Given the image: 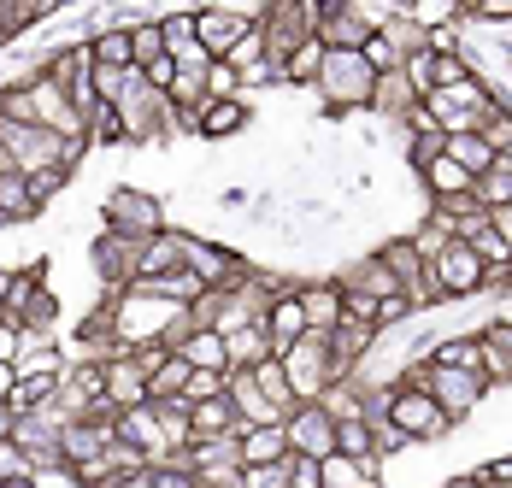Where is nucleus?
Instances as JSON below:
<instances>
[{
  "instance_id": "20e7f679",
  "label": "nucleus",
  "mask_w": 512,
  "mask_h": 488,
  "mask_svg": "<svg viewBox=\"0 0 512 488\" xmlns=\"http://www.w3.org/2000/svg\"><path fill=\"white\" fill-rule=\"evenodd\" d=\"M283 377H289V389L301 406H318L330 383H342V371H336V359H330V342L324 336H307V342H295L283 353Z\"/></svg>"
},
{
  "instance_id": "c85d7f7f",
  "label": "nucleus",
  "mask_w": 512,
  "mask_h": 488,
  "mask_svg": "<svg viewBox=\"0 0 512 488\" xmlns=\"http://www.w3.org/2000/svg\"><path fill=\"white\" fill-rule=\"evenodd\" d=\"M371 441H377V459H383V465H389L395 453H407V447H412V436H407V430H395L389 418H371Z\"/></svg>"
},
{
  "instance_id": "2f4dec72",
  "label": "nucleus",
  "mask_w": 512,
  "mask_h": 488,
  "mask_svg": "<svg viewBox=\"0 0 512 488\" xmlns=\"http://www.w3.org/2000/svg\"><path fill=\"white\" fill-rule=\"evenodd\" d=\"M130 359H136V365H142V377H159V371H165V365H171V347H165V342H148V347H136V353H130Z\"/></svg>"
},
{
  "instance_id": "a19ab883",
  "label": "nucleus",
  "mask_w": 512,
  "mask_h": 488,
  "mask_svg": "<svg viewBox=\"0 0 512 488\" xmlns=\"http://www.w3.org/2000/svg\"><path fill=\"white\" fill-rule=\"evenodd\" d=\"M507 65H512V42H507Z\"/></svg>"
},
{
  "instance_id": "aec40b11",
  "label": "nucleus",
  "mask_w": 512,
  "mask_h": 488,
  "mask_svg": "<svg viewBox=\"0 0 512 488\" xmlns=\"http://www.w3.org/2000/svg\"><path fill=\"white\" fill-rule=\"evenodd\" d=\"M442 153H448V159L460 165L465 177H489V171L501 165V153L483 142V136H448V147H442Z\"/></svg>"
},
{
  "instance_id": "c9c22d12",
  "label": "nucleus",
  "mask_w": 512,
  "mask_h": 488,
  "mask_svg": "<svg viewBox=\"0 0 512 488\" xmlns=\"http://www.w3.org/2000/svg\"><path fill=\"white\" fill-rule=\"evenodd\" d=\"M12 389H18V365H0V406H12Z\"/></svg>"
},
{
  "instance_id": "a211bd4d",
  "label": "nucleus",
  "mask_w": 512,
  "mask_h": 488,
  "mask_svg": "<svg viewBox=\"0 0 512 488\" xmlns=\"http://www.w3.org/2000/svg\"><path fill=\"white\" fill-rule=\"evenodd\" d=\"M289 459V430L283 424H254L242 436V465H283Z\"/></svg>"
},
{
  "instance_id": "cd10ccee",
  "label": "nucleus",
  "mask_w": 512,
  "mask_h": 488,
  "mask_svg": "<svg viewBox=\"0 0 512 488\" xmlns=\"http://www.w3.org/2000/svg\"><path fill=\"white\" fill-rule=\"evenodd\" d=\"M465 242H471V253L483 259V271H489V265H512V259H507V242L495 236V224H477V230H471Z\"/></svg>"
},
{
  "instance_id": "b1692460",
  "label": "nucleus",
  "mask_w": 512,
  "mask_h": 488,
  "mask_svg": "<svg viewBox=\"0 0 512 488\" xmlns=\"http://www.w3.org/2000/svg\"><path fill=\"white\" fill-rule=\"evenodd\" d=\"M471 200L483 206V212H507L512 206V171H489V177H477V189H471Z\"/></svg>"
},
{
  "instance_id": "7ed1b4c3",
  "label": "nucleus",
  "mask_w": 512,
  "mask_h": 488,
  "mask_svg": "<svg viewBox=\"0 0 512 488\" xmlns=\"http://www.w3.org/2000/svg\"><path fill=\"white\" fill-rule=\"evenodd\" d=\"M101 224H106V236L148 242V236H159V230H165V206H159L154 189L118 183V189H106V200H101Z\"/></svg>"
},
{
  "instance_id": "6e6552de",
  "label": "nucleus",
  "mask_w": 512,
  "mask_h": 488,
  "mask_svg": "<svg viewBox=\"0 0 512 488\" xmlns=\"http://www.w3.org/2000/svg\"><path fill=\"white\" fill-rule=\"evenodd\" d=\"M259 330H265V342H271V359H283L295 342H307V306H301V294L295 300H271L265 306V318H259Z\"/></svg>"
},
{
  "instance_id": "f257e3e1",
  "label": "nucleus",
  "mask_w": 512,
  "mask_h": 488,
  "mask_svg": "<svg viewBox=\"0 0 512 488\" xmlns=\"http://www.w3.org/2000/svg\"><path fill=\"white\" fill-rule=\"evenodd\" d=\"M365 412L371 418H389L395 430H407L412 447H430V441H448L454 436V418L430 400L424 389H383V394H365Z\"/></svg>"
},
{
  "instance_id": "79ce46f5",
  "label": "nucleus",
  "mask_w": 512,
  "mask_h": 488,
  "mask_svg": "<svg viewBox=\"0 0 512 488\" xmlns=\"http://www.w3.org/2000/svg\"><path fill=\"white\" fill-rule=\"evenodd\" d=\"M483 488H489V483H483Z\"/></svg>"
},
{
  "instance_id": "f3484780",
  "label": "nucleus",
  "mask_w": 512,
  "mask_h": 488,
  "mask_svg": "<svg viewBox=\"0 0 512 488\" xmlns=\"http://www.w3.org/2000/svg\"><path fill=\"white\" fill-rule=\"evenodd\" d=\"M418 100H424V95L412 89L401 71H395V77H377V95H371V118H389V124H401V118H407Z\"/></svg>"
},
{
  "instance_id": "7c9ffc66",
  "label": "nucleus",
  "mask_w": 512,
  "mask_h": 488,
  "mask_svg": "<svg viewBox=\"0 0 512 488\" xmlns=\"http://www.w3.org/2000/svg\"><path fill=\"white\" fill-rule=\"evenodd\" d=\"M206 95H212V100H236V95H242V83H236V71H230L224 59H212V65H206Z\"/></svg>"
},
{
  "instance_id": "39448f33",
  "label": "nucleus",
  "mask_w": 512,
  "mask_h": 488,
  "mask_svg": "<svg viewBox=\"0 0 512 488\" xmlns=\"http://www.w3.org/2000/svg\"><path fill=\"white\" fill-rule=\"evenodd\" d=\"M430 277L442 300H483V259L471 253V242H448L430 259Z\"/></svg>"
},
{
  "instance_id": "5701e85b",
  "label": "nucleus",
  "mask_w": 512,
  "mask_h": 488,
  "mask_svg": "<svg viewBox=\"0 0 512 488\" xmlns=\"http://www.w3.org/2000/svg\"><path fill=\"white\" fill-rule=\"evenodd\" d=\"M336 453H342V459H377L371 418H336Z\"/></svg>"
},
{
  "instance_id": "f8f14e48",
  "label": "nucleus",
  "mask_w": 512,
  "mask_h": 488,
  "mask_svg": "<svg viewBox=\"0 0 512 488\" xmlns=\"http://www.w3.org/2000/svg\"><path fill=\"white\" fill-rule=\"evenodd\" d=\"M83 42H89V59H95L101 71H136V48H130V30H124V24H101V30H89Z\"/></svg>"
},
{
  "instance_id": "a878e982",
  "label": "nucleus",
  "mask_w": 512,
  "mask_h": 488,
  "mask_svg": "<svg viewBox=\"0 0 512 488\" xmlns=\"http://www.w3.org/2000/svg\"><path fill=\"white\" fill-rule=\"evenodd\" d=\"M130 48H136V71H142V65H154L159 53H165V30H159V18L130 24Z\"/></svg>"
},
{
  "instance_id": "2eb2a0df",
  "label": "nucleus",
  "mask_w": 512,
  "mask_h": 488,
  "mask_svg": "<svg viewBox=\"0 0 512 488\" xmlns=\"http://www.w3.org/2000/svg\"><path fill=\"white\" fill-rule=\"evenodd\" d=\"M301 306H307L312 336H330V330L342 324V283H336V277H330V283H307V289H301Z\"/></svg>"
},
{
  "instance_id": "4be33fe9",
  "label": "nucleus",
  "mask_w": 512,
  "mask_h": 488,
  "mask_svg": "<svg viewBox=\"0 0 512 488\" xmlns=\"http://www.w3.org/2000/svg\"><path fill=\"white\" fill-rule=\"evenodd\" d=\"M254 383H259V394H265L283 418L301 406V400H295V389H289V377H283V359H259V365H254Z\"/></svg>"
},
{
  "instance_id": "473e14b6",
  "label": "nucleus",
  "mask_w": 512,
  "mask_h": 488,
  "mask_svg": "<svg viewBox=\"0 0 512 488\" xmlns=\"http://www.w3.org/2000/svg\"><path fill=\"white\" fill-rule=\"evenodd\" d=\"M477 477L489 488H512V453H495V459H483L477 465Z\"/></svg>"
},
{
  "instance_id": "f03ea898",
  "label": "nucleus",
  "mask_w": 512,
  "mask_h": 488,
  "mask_svg": "<svg viewBox=\"0 0 512 488\" xmlns=\"http://www.w3.org/2000/svg\"><path fill=\"white\" fill-rule=\"evenodd\" d=\"M312 95L324 100V118L371 112V95H377V71H371L359 53H324V71H318Z\"/></svg>"
},
{
  "instance_id": "4c0bfd02",
  "label": "nucleus",
  "mask_w": 512,
  "mask_h": 488,
  "mask_svg": "<svg viewBox=\"0 0 512 488\" xmlns=\"http://www.w3.org/2000/svg\"><path fill=\"white\" fill-rule=\"evenodd\" d=\"M12 283H18V271H12V265H0V312H6V300H12Z\"/></svg>"
},
{
  "instance_id": "6ab92c4d",
  "label": "nucleus",
  "mask_w": 512,
  "mask_h": 488,
  "mask_svg": "<svg viewBox=\"0 0 512 488\" xmlns=\"http://www.w3.org/2000/svg\"><path fill=\"white\" fill-rule=\"evenodd\" d=\"M189 424H195V441H212V436H248V424L236 418V406H230V394H224V400H201Z\"/></svg>"
},
{
  "instance_id": "f704fd0d",
  "label": "nucleus",
  "mask_w": 512,
  "mask_h": 488,
  "mask_svg": "<svg viewBox=\"0 0 512 488\" xmlns=\"http://www.w3.org/2000/svg\"><path fill=\"white\" fill-rule=\"evenodd\" d=\"M489 224H495V236L507 242V259H512V206L507 212H489Z\"/></svg>"
},
{
  "instance_id": "393cba45",
  "label": "nucleus",
  "mask_w": 512,
  "mask_h": 488,
  "mask_svg": "<svg viewBox=\"0 0 512 488\" xmlns=\"http://www.w3.org/2000/svg\"><path fill=\"white\" fill-rule=\"evenodd\" d=\"M124 142H130V130H124L118 106H95V118H89V147H124Z\"/></svg>"
},
{
  "instance_id": "412c9836",
  "label": "nucleus",
  "mask_w": 512,
  "mask_h": 488,
  "mask_svg": "<svg viewBox=\"0 0 512 488\" xmlns=\"http://www.w3.org/2000/svg\"><path fill=\"white\" fill-rule=\"evenodd\" d=\"M177 353H183L195 371H230V342H224L218 330H195V336L177 347Z\"/></svg>"
},
{
  "instance_id": "bb28decb",
  "label": "nucleus",
  "mask_w": 512,
  "mask_h": 488,
  "mask_svg": "<svg viewBox=\"0 0 512 488\" xmlns=\"http://www.w3.org/2000/svg\"><path fill=\"white\" fill-rule=\"evenodd\" d=\"M148 488H201V477L183 465V453L177 459H165V465H148V477H142Z\"/></svg>"
},
{
  "instance_id": "0eeeda50",
  "label": "nucleus",
  "mask_w": 512,
  "mask_h": 488,
  "mask_svg": "<svg viewBox=\"0 0 512 488\" xmlns=\"http://www.w3.org/2000/svg\"><path fill=\"white\" fill-rule=\"evenodd\" d=\"M118 441H130V447H142L148 453V465H165V459H177V447L165 441V424H159V406H130V412H118Z\"/></svg>"
},
{
  "instance_id": "58836bf2",
  "label": "nucleus",
  "mask_w": 512,
  "mask_h": 488,
  "mask_svg": "<svg viewBox=\"0 0 512 488\" xmlns=\"http://www.w3.org/2000/svg\"><path fill=\"white\" fill-rule=\"evenodd\" d=\"M442 488H483V477H477V471H454Z\"/></svg>"
},
{
  "instance_id": "e433bc0d",
  "label": "nucleus",
  "mask_w": 512,
  "mask_h": 488,
  "mask_svg": "<svg viewBox=\"0 0 512 488\" xmlns=\"http://www.w3.org/2000/svg\"><path fill=\"white\" fill-rule=\"evenodd\" d=\"M12 430H18V412H12V406H0V447H12Z\"/></svg>"
},
{
  "instance_id": "dca6fc26",
  "label": "nucleus",
  "mask_w": 512,
  "mask_h": 488,
  "mask_svg": "<svg viewBox=\"0 0 512 488\" xmlns=\"http://www.w3.org/2000/svg\"><path fill=\"white\" fill-rule=\"evenodd\" d=\"M424 359H430V365H442V371H483V336H477V330L442 336Z\"/></svg>"
},
{
  "instance_id": "ddd939ff",
  "label": "nucleus",
  "mask_w": 512,
  "mask_h": 488,
  "mask_svg": "<svg viewBox=\"0 0 512 488\" xmlns=\"http://www.w3.org/2000/svg\"><path fill=\"white\" fill-rule=\"evenodd\" d=\"M418 189H424V200H465L477 189V177H465L460 165L442 153V159H430V165L418 171Z\"/></svg>"
},
{
  "instance_id": "9b49d317",
  "label": "nucleus",
  "mask_w": 512,
  "mask_h": 488,
  "mask_svg": "<svg viewBox=\"0 0 512 488\" xmlns=\"http://www.w3.org/2000/svg\"><path fill=\"white\" fill-rule=\"evenodd\" d=\"M171 271H183V230H159L136 253V283H154V277H171Z\"/></svg>"
},
{
  "instance_id": "9d476101",
  "label": "nucleus",
  "mask_w": 512,
  "mask_h": 488,
  "mask_svg": "<svg viewBox=\"0 0 512 488\" xmlns=\"http://www.w3.org/2000/svg\"><path fill=\"white\" fill-rule=\"evenodd\" d=\"M154 394H148V377H142V365L130 359V353H118V359H106V406L112 412H130V406H148Z\"/></svg>"
},
{
  "instance_id": "72a5a7b5",
  "label": "nucleus",
  "mask_w": 512,
  "mask_h": 488,
  "mask_svg": "<svg viewBox=\"0 0 512 488\" xmlns=\"http://www.w3.org/2000/svg\"><path fill=\"white\" fill-rule=\"evenodd\" d=\"M65 183H71V171H36V177H30V195L48 206V200L59 195V189H65Z\"/></svg>"
},
{
  "instance_id": "c756f323",
  "label": "nucleus",
  "mask_w": 512,
  "mask_h": 488,
  "mask_svg": "<svg viewBox=\"0 0 512 488\" xmlns=\"http://www.w3.org/2000/svg\"><path fill=\"white\" fill-rule=\"evenodd\" d=\"M283 471H289V488H324V459L289 453V459H283Z\"/></svg>"
},
{
  "instance_id": "423d86ee",
  "label": "nucleus",
  "mask_w": 512,
  "mask_h": 488,
  "mask_svg": "<svg viewBox=\"0 0 512 488\" xmlns=\"http://www.w3.org/2000/svg\"><path fill=\"white\" fill-rule=\"evenodd\" d=\"M283 430H289V453H307V459H330L336 453V418L324 406H295L283 418Z\"/></svg>"
},
{
  "instance_id": "ea45409f",
  "label": "nucleus",
  "mask_w": 512,
  "mask_h": 488,
  "mask_svg": "<svg viewBox=\"0 0 512 488\" xmlns=\"http://www.w3.org/2000/svg\"><path fill=\"white\" fill-rule=\"evenodd\" d=\"M501 171H512V159H501Z\"/></svg>"
},
{
  "instance_id": "4468645a",
  "label": "nucleus",
  "mask_w": 512,
  "mask_h": 488,
  "mask_svg": "<svg viewBox=\"0 0 512 488\" xmlns=\"http://www.w3.org/2000/svg\"><path fill=\"white\" fill-rule=\"evenodd\" d=\"M30 218H42V200L30 195V177L24 171H0V230L30 224Z\"/></svg>"
},
{
  "instance_id": "1a4fd4ad",
  "label": "nucleus",
  "mask_w": 512,
  "mask_h": 488,
  "mask_svg": "<svg viewBox=\"0 0 512 488\" xmlns=\"http://www.w3.org/2000/svg\"><path fill=\"white\" fill-rule=\"evenodd\" d=\"M248 124H254V106H248V95H236V100H206V112H201V124H195V136H201V142H236Z\"/></svg>"
}]
</instances>
